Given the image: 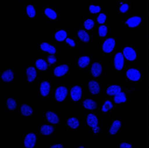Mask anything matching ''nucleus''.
<instances>
[{
  "label": "nucleus",
  "instance_id": "1",
  "mask_svg": "<svg viewBox=\"0 0 149 148\" xmlns=\"http://www.w3.org/2000/svg\"><path fill=\"white\" fill-rule=\"evenodd\" d=\"M68 95V89L64 86H60L57 88L55 92V98L58 102L63 101Z\"/></svg>",
  "mask_w": 149,
  "mask_h": 148
},
{
  "label": "nucleus",
  "instance_id": "2",
  "mask_svg": "<svg viewBox=\"0 0 149 148\" xmlns=\"http://www.w3.org/2000/svg\"><path fill=\"white\" fill-rule=\"evenodd\" d=\"M116 41L113 38H109L106 39L102 44V51L106 53H110L114 49Z\"/></svg>",
  "mask_w": 149,
  "mask_h": 148
},
{
  "label": "nucleus",
  "instance_id": "3",
  "mask_svg": "<svg viewBox=\"0 0 149 148\" xmlns=\"http://www.w3.org/2000/svg\"><path fill=\"white\" fill-rule=\"evenodd\" d=\"M37 141L36 135L33 133H30L26 135L24 138V146L26 148H33Z\"/></svg>",
  "mask_w": 149,
  "mask_h": 148
},
{
  "label": "nucleus",
  "instance_id": "4",
  "mask_svg": "<svg viewBox=\"0 0 149 148\" xmlns=\"http://www.w3.org/2000/svg\"><path fill=\"white\" fill-rule=\"evenodd\" d=\"M126 74H127V78L131 81H137L140 79L141 77V74L139 71L137 70V69L134 68L129 69L127 71Z\"/></svg>",
  "mask_w": 149,
  "mask_h": 148
},
{
  "label": "nucleus",
  "instance_id": "5",
  "mask_svg": "<svg viewBox=\"0 0 149 148\" xmlns=\"http://www.w3.org/2000/svg\"><path fill=\"white\" fill-rule=\"evenodd\" d=\"M123 55L127 60L134 61L136 59L137 55L135 50L131 47H126L123 50Z\"/></svg>",
  "mask_w": 149,
  "mask_h": 148
},
{
  "label": "nucleus",
  "instance_id": "6",
  "mask_svg": "<svg viewBox=\"0 0 149 148\" xmlns=\"http://www.w3.org/2000/svg\"><path fill=\"white\" fill-rule=\"evenodd\" d=\"M114 66L117 70H121L124 66V55L121 53H118L114 57Z\"/></svg>",
  "mask_w": 149,
  "mask_h": 148
},
{
  "label": "nucleus",
  "instance_id": "7",
  "mask_svg": "<svg viewBox=\"0 0 149 148\" xmlns=\"http://www.w3.org/2000/svg\"><path fill=\"white\" fill-rule=\"evenodd\" d=\"M70 95L74 101H78L82 97V89L80 86H75L70 90Z\"/></svg>",
  "mask_w": 149,
  "mask_h": 148
},
{
  "label": "nucleus",
  "instance_id": "8",
  "mask_svg": "<svg viewBox=\"0 0 149 148\" xmlns=\"http://www.w3.org/2000/svg\"><path fill=\"white\" fill-rule=\"evenodd\" d=\"M68 70H69V68L68 65L66 64L61 65V66L56 67V68L54 69V74L56 76L60 77V76L65 75V74L68 72Z\"/></svg>",
  "mask_w": 149,
  "mask_h": 148
},
{
  "label": "nucleus",
  "instance_id": "9",
  "mask_svg": "<svg viewBox=\"0 0 149 148\" xmlns=\"http://www.w3.org/2000/svg\"><path fill=\"white\" fill-rule=\"evenodd\" d=\"M102 66L99 63H93L91 68V72L93 76L94 77H98L102 73Z\"/></svg>",
  "mask_w": 149,
  "mask_h": 148
},
{
  "label": "nucleus",
  "instance_id": "10",
  "mask_svg": "<svg viewBox=\"0 0 149 148\" xmlns=\"http://www.w3.org/2000/svg\"><path fill=\"white\" fill-rule=\"evenodd\" d=\"M88 87L89 91L92 95H97L100 92V86L95 81H91L89 82Z\"/></svg>",
  "mask_w": 149,
  "mask_h": 148
},
{
  "label": "nucleus",
  "instance_id": "11",
  "mask_svg": "<svg viewBox=\"0 0 149 148\" xmlns=\"http://www.w3.org/2000/svg\"><path fill=\"white\" fill-rule=\"evenodd\" d=\"M141 21H142V19L139 17H132L131 18H129L127 22H126V24H127L128 26H129L130 28H135V27H137L139 24L141 23Z\"/></svg>",
  "mask_w": 149,
  "mask_h": 148
},
{
  "label": "nucleus",
  "instance_id": "12",
  "mask_svg": "<svg viewBox=\"0 0 149 148\" xmlns=\"http://www.w3.org/2000/svg\"><path fill=\"white\" fill-rule=\"evenodd\" d=\"M87 123L91 128H94L95 127H97L98 124V121L96 116L93 114H88V116L87 117Z\"/></svg>",
  "mask_w": 149,
  "mask_h": 148
},
{
  "label": "nucleus",
  "instance_id": "13",
  "mask_svg": "<svg viewBox=\"0 0 149 148\" xmlns=\"http://www.w3.org/2000/svg\"><path fill=\"white\" fill-rule=\"evenodd\" d=\"M45 116H46V119L47 121L50 123L52 124H58L59 122V119L58 116L55 114V113L52 112H46L45 114Z\"/></svg>",
  "mask_w": 149,
  "mask_h": 148
},
{
  "label": "nucleus",
  "instance_id": "14",
  "mask_svg": "<svg viewBox=\"0 0 149 148\" xmlns=\"http://www.w3.org/2000/svg\"><path fill=\"white\" fill-rule=\"evenodd\" d=\"M49 90H50V85H49V82L43 81L41 83V87H40V92L43 97H47L49 95Z\"/></svg>",
  "mask_w": 149,
  "mask_h": 148
},
{
  "label": "nucleus",
  "instance_id": "15",
  "mask_svg": "<svg viewBox=\"0 0 149 148\" xmlns=\"http://www.w3.org/2000/svg\"><path fill=\"white\" fill-rule=\"evenodd\" d=\"M40 47H41V49L42 51L47 52V53L51 54V55H54V54L56 53V48H55L54 46H51L50 44L47 43H45V42L42 43L41 44V46H40Z\"/></svg>",
  "mask_w": 149,
  "mask_h": 148
},
{
  "label": "nucleus",
  "instance_id": "16",
  "mask_svg": "<svg viewBox=\"0 0 149 148\" xmlns=\"http://www.w3.org/2000/svg\"><path fill=\"white\" fill-rule=\"evenodd\" d=\"M26 74L28 76V81L32 82L37 77V70L34 67H29L26 70Z\"/></svg>",
  "mask_w": 149,
  "mask_h": 148
},
{
  "label": "nucleus",
  "instance_id": "17",
  "mask_svg": "<svg viewBox=\"0 0 149 148\" xmlns=\"http://www.w3.org/2000/svg\"><path fill=\"white\" fill-rule=\"evenodd\" d=\"M14 79V74L11 70H7L1 74V79L4 82H10Z\"/></svg>",
  "mask_w": 149,
  "mask_h": 148
},
{
  "label": "nucleus",
  "instance_id": "18",
  "mask_svg": "<svg viewBox=\"0 0 149 148\" xmlns=\"http://www.w3.org/2000/svg\"><path fill=\"white\" fill-rule=\"evenodd\" d=\"M120 92H121V88L117 85L111 86L107 90V94L109 96H116Z\"/></svg>",
  "mask_w": 149,
  "mask_h": 148
},
{
  "label": "nucleus",
  "instance_id": "19",
  "mask_svg": "<svg viewBox=\"0 0 149 148\" xmlns=\"http://www.w3.org/2000/svg\"><path fill=\"white\" fill-rule=\"evenodd\" d=\"M83 106L86 109L93 110L97 107V103L93 100L86 99L83 101Z\"/></svg>",
  "mask_w": 149,
  "mask_h": 148
},
{
  "label": "nucleus",
  "instance_id": "20",
  "mask_svg": "<svg viewBox=\"0 0 149 148\" xmlns=\"http://www.w3.org/2000/svg\"><path fill=\"white\" fill-rule=\"evenodd\" d=\"M120 128H121V122L118 120L115 121L113 122L111 126L109 133L111 135H114V134L117 133Z\"/></svg>",
  "mask_w": 149,
  "mask_h": 148
},
{
  "label": "nucleus",
  "instance_id": "21",
  "mask_svg": "<svg viewBox=\"0 0 149 148\" xmlns=\"http://www.w3.org/2000/svg\"><path fill=\"white\" fill-rule=\"evenodd\" d=\"M40 132H41V133L43 134V135H45V136L50 135V134L54 132V128H53V126H51L43 125V126H41Z\"/></svg>",
  "mask_w": 149,
  "mask_h": 148
},
{
  "label": "nucleus",
  "instance_id": "22",
  "mask_svg": "<svg viewBox=\"0 0 149 148\" xmlns=\"http://www.w3.org/2000/svg\"><path fill=\"white\" fill-rule=\"evenodd\" d=\"M89 62H90V59H89V57L87 56H83L81 57V58H79L78 61V66L81 67L82 68H85L89 64Z\"/></svg>",
  "mask_w": 149,
  "mask_h": 148
},
{
  "label": "nucleus",
  "instance_id": "23",
  "mask_svg": "<svg viewBox=\"0 0 149 148\" xmlns=\"http://www.w3.org/2000/svg\"><path fill=\"white\" fill-rule=\"evenodd\" d=\"M33 112L32 107L28 105H22L21 107V113L25 116H30Z\"/></svg>",
  "mask_w": 149,
  "mask_h": 148
},
{
  "label": "nucleus",
  "instance_id": "24",
  "mask_svg": "<svg viewBox=\"0 0 149 148\" xmlns=\"http://www.w3.org/2000/svg\"><path fill=\"white\" fill-rule=\"evenodd\" d=\"M36 67H37V69H39L40 70H46L47 69V63H46V61L43 59H39L37 60L35 63Z\"/></svg>",
  "mask_w": 149,
  "mask_h": 148
},
{
  "label": "nucleus",
  "instance_id": "25",
  "mask_svg": "<svg viewBox=\"0 0 149 148\" xmlns=\"http://www.w3.org/2000/svg\"><path fill=\"white\" fill-rule=\"evenodd\" d=\"M114 101L116 103H125L127 101V97H126V95L124 92H120L118 95H116L113 98Z\"/></svg>",
  "mask_w": 149,
  "mask_h": 148
},
{
  "label": "nucleus",
  "instance_id": "26",
  "mask_svg": "<svg viewBox=\"0 0 149 148\" xmlns=\"http://www.w3.org/2000/svg\"><path fill=\"white\" fill-rule=\"evenodd\" d=\"M78 36L79 39L83 42H88L89 41V36L87 32L83 30H80L78 32Z\"/></svg>",
  "mask_w": 149,
  "mask_h": 148
},
{
  "label": "nucleus",
  "instance_id": "27",
  "mask_svg": "<svg viewBox=\"0 0 149 148\" xmlns=\"http://www.w3.org/2000/svg\"><path fill=\"white\" fill-rule=\"evenodd\" d=\"M67 38V32L65 30H59L55 34V39L58 41H63Z\"/></svg>",
  "mask_w": 149,
  "mask_h": 148
},
{
  "label": "nucleus",
  "instance_id": "28",
  "mask_svg": "<svg viewBox=\"0 0 149 148\" xmlns=\"http://www.w3.org/2000/svg\"><path fill=\"white\" fill-rule=\"evenodd\" d=\"M67 124L72 129H76L79 126V121L76 118L72 117V118L68 119V121H67Z\"/></svg>",
  "mask_w": 149,
  "mask_h": 148
},
{
  "label": "nucleus",
  "instance_id": "29",
  "mask_svg": "<svg viewBox=\"0 0 149 148\" xmlns=\"http://www.w3.org/2000/svg\"><path fill=\"white\" fill-rule=\"evenodd\" d=\"M44 12L45 15H46L48 18L50 19V20H56V18L57 17V15L54 11L52 10L50 8H46Z\"/></svg>",
  "mask_w": 149,
  "mask_h": 148
},
{
  "label": "nucleus",
  "instance_id": "30",
  "mask_svg": "<svg viewBox=\"0 0 149 148\" xmlns=\"http://www.w3.org/2000/svg\"><path fill=\"white\" fill-rule=\"evenodd\" d=\"M7 107L10 110H14V109L17 107V103L13 99H8L6 101Z\"/></svg>",
  "mask_w": 149,
  "mask_h": 148
},
{
  "label": "nucleus",
  "instance_id": "31",
  "mask_svg": "<svg viewBox=\"0 0 149 148\" xmlns=\"http://www.w3.org/2000/svg\"><path fill=\"white\" fill-rule=\"evenodd\" d=\"M26 13L28 15V17H30V18H32V17H35L36 15V11L33 6L32 5H28L27 8H26Z\"/></svg>",
  "mask_w": 149,
  "mask_h": 148
},
{
  "label": "nucleus",
  "instance_id": "32",
  "mask_svg": "<svg viewBox=\"0 0 149 148\" xmlns=\"http://www.w3.org/2000/svg\"><path fill=\"white\" fill-rule=\"evenodd\" d=\"M113 104L110 101H106L104 103V105H102V111L103 112H107L109 110H110L111 109H112Z\"/></svg>",
  "mask_w": 149,
  "mask_h": 148
},
{
  "label": "nucleus",
  "instance_id": "33",
  "mask_svg": "<svg viewBox=\"0 0 149 148\" xmlns=\"http://www.w3.org/2000/svg\"><path fill=\"white\" fill-rule=\"evenodd\" d=\"M107 30H108V28L106 26H104V25L100 26L98 28L99 35L102 36V37H104V36H106L107 34Z\"/></svg>",
  "mask_w": 149,
  "mask_h": 148
},
{
  "label": "nucleus",
  "instance_id": "34",
  "mask_svg": "<svg viewBox=\"0 0 149 148\" xmlns=\"http://www.w3.org/2000/svg\"><path fill=\"white\" fill-rule=\"evenodd\" d=\"M84 26H85L86 30H91L94 26V22L92 20L88 19L84 22Z\"/></svg>",
  "mask_w": 149,
  "mask_h": 148
},
{
  "label": "nucleus",
  "instance_id": "35",
  "mask_svg": "<svg viewBox=\"0 0 149 148\" xmlns=\"http://www.w3.org/2000/svg\"><path fill=\"white\" fill-rule=\"evenodd\" d=\"M89 11H90V13H92V14H95V13H100L101 11L100 7L98 6L91 5L89 6Z\"/></svg>",
  "mask_w": 149,
  "mask_h": 148
},
{
  "label": "nucleus",
  "instance_id": "36",
  "mask_svg": "<svg viewBox=\"0 0 149 148\" xmlns=\"http://www.w3.org/2000/svg\"><path fill=\"white\" fill-rule=\"evenodd\" d=\"M106 19H107L106 15H105L104 14H103V13H100V14L98 15V17H97V21H98V22L99 23V24H102L105 22Z\"/></svg>",
  "mask_w": 149,
  "mask_h": 148
},
{
  "label": "nucleus",
  "instance_id": "37",
  "mask_svg": "<svg viewBox=\"0 0 149 148\" xmlns=\"http://www.w3.org/2000/svg\"><path fill=\"white\" fill-rule=\"evenodd\" d=\"M129 10V5L127 4H122L120 8V12L125 13L127 12V11Z\"/></svg>",
  "mask_w": 149,
  "mask_h": 148
},
{
  "label": "nucleus",
  "instance_id": "38",
  "mask_svg": "<svg viewBox=\"0 0 149 148\" xmlns=\"http://www.w3.org/2000/svg\"><path fill=\"white\" fill-rule=\"evenodd\" d=\"M47 61H48L49 63L53 64V63H54L56 61V58L53 55H51L47 57Z\"/></svg>",
  "mask_w": 149,
  "mask_h": 148
},
{
  "label": "nucleus",
  "instance_id": "39",
  "mask_svg": "<svg viewBox=\"0 0 149 148\" xmlns=\"http://www.w3.org/2000/svg\"><path fill=\"white\" fill-rule=\"evenodd\" d=\"M120 148H131L132 147V145L131 144L127 143H122L120 145Z\"/></svg>",
  "mask_w": 149,
  "mask_h": 148
},
{
  "label": "nucleus",
  "instance_id": "40",
  "mask_svg": "<svg viewBox=\"0 0 149 148\" xmlns=\"http://www.w3.org/2000/svg\"><path fill=\"white\" fill-rule=\"evenodd\" d=\"M66 42L69 44V45L71 46L72 47H75V42H74V41H73L72 39L68 38V39H66Z\"/></svg>",
  "mask_w": 149,
  "mask_h": 148
},
{
  "label": "nucleus",
  "instance_id": "41",
  "mask_svg": "<svg viewBox=\"0 0 149 148\" xmlns=\"http://www.w3.org/2000/svg\"><path fill=\"white\" fill-rule=\"evenodd\" d=\"M51 148H63V146L61 144H57V145H54L52 146H51Z\"/></svg>",
  "mask_w": 149,
  "mask_h": 148
},
{
  "label": "nucleus",
  "instance_id": "42",
  "mask_svg": "<svg viewBox=\"0 0 149 148\" xmlns=\"http://www.w3.org/2000/svg\"><path fill=\"white\" fill-rule=\"evenodd\" d=\"M84 147H83V146H80V147H79V148H83Z\"/></svg>",
  "mask_w": 149,
  "mask_h": 148
}]
</instances>
